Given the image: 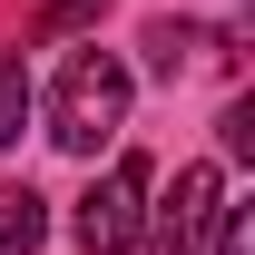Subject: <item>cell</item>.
<instances>
[{
    "mask_svg": "<svg viewBox=\"0 0 255 255\" xmlns=\"http://www.w3.org/2000/svg\"><path fill=\"white\" fill-rule=\"evenodd\" d=\"M39 236H49V206H39V187H0V246L30 255Z\"/></svg>",
    "mask_w": 255,
    "mask_h": 255,
    "instance_id": "obj_4",
    "label": "cell"
},
{
    "mask_svg": "<svg viewBox=\"0 0 255 255\" xmlns=\"http://www.w3.org/2000/svg\"><path fill=\"white\" fill-rule=\"evenodd\" d=\"M128 128V69L108 49H79L59 69V98H49V137H59L69 157H89L98 137H118Z\"/></svg>",
    "mask_w": 255,
    "mask_h": 255,
    "instance_id": "obj_1",
    "label": "cell"
},
{
    "mask_svg": "<svg viewBox=\"0 0 255 255\" xmlns=\"http://www.w3.org/2000/svg\"><path fill=\"white\" fill-rule=\"evenodd\" d=\"M196 49H206V30H196V20H147V69H157V79H177Z\"/></svg>",
    "mask_w": 255,
    "mask_h": 255,
    "instance_id": "obj_5",
    "label": "cell"
},
{
    "mask_svg": "<svg viewBox=\"0 0 255 255\" xmlns=\"http://www.w3.org/2000/svg\"><path fill=\"white\" fill-rule=\"evenodd\" d=\"M69 226H79V246H89V255H128V246H137V226H147V157H118L89 196H79V216H69Z\"/></svg>",
    "mask_w": 255,
    "mask_h": 255,
    "instance_id": "obj_2",
    "label": "cell"
},
{
    "mask_svg": "<svg viewBox=\"0 0 255 255\" xmlns=\"http://www.w3.org/2000/svg\"><path fill=\"white\" fill-rule=\"evenodd\" d=\"M206 226H216V167H187L177 196L157 206V226H137V236H147V255H196Z\"/></svg>",
    "mask_w": 255,
    "mask_h": 255,
    "instance_id": "obj_3",
    "label": "cell"
},
{
    "mask_svg": "<svg viewBox=\"0 0 255 255\" xmlns=\"http://www.w3.org/2000/svg\"><path fill=\"white\" fill-rule=\"evenodd\" d=\"M216 255H255V216H246V206H216Z\"/></svg>",
    "mask_w": 255,
    "mask_h": 255,
    "instance_id": "obj_7",
    "label": "cell"
},
{
    "mask_svg": "<svg viewBox=\"0 0 255 255\" xmlns=\"http://www.w3.org/2000/svg\"><path fill=\"white\" fill-rule=\"evenodd\" d=\"M20 128H30V69L10 59L0 69V147H20Z\"/></svg>",
    "mask_w": 255,
    "mask_h": 255,
    "instance_id": "obj_6",
    "label": "cell"
}]
</instances>
